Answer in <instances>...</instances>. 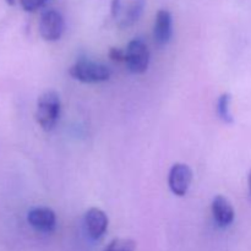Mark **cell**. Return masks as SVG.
I'll return each instance as SVG.
<instances>
[{
	"mask_svg": "<svg viewBox=\"0 0 251 251\" xmlns=\"http://www.w3.org/2000/svg\"><path fill=\"white\" fill-rule=\"evenodd\" d=\"M60 115V98L55 91H47L37 100L36 120L44 131L55 127Z\"/></svg>",
	"mask_w": 251,
	"mask_h": 251,
	"instance_id": "obj_1",
	"label": "cell"
},
{
	"mask_svg": "<svg viewBox=\"0 0 251 251\" xmlns=\"http://www.w3.org/2000/svg\"><path fill=\"white\" fill-rule=\"evenodd\" d=\"M70 75L75 80L81 81L83 83H100L108 81L112 76V70L107 65L95 61L78 60L74 64L69 70Z\"/></svg>",
	"mask_w": 251,
	"mask_h": 251,
	"instance_id": "obj_2",
	"label": "cell"
},
{
	"mask_svg": "<svg viewBox=\"0 0 251 251\" xmlns=\"http://www.w3.org/2000/svg\"><path fill=\"white\" fill-rule=\"evenodd\" d=\"M145 9V0H113L112 17L117 26L127 28L136 24Z\"/></svg>",
	"mask_w": 251,
	"mask_h": 251,
	"instance_id": "obj_3",
	"label": "cell"
},
{
	"mask_svg": "<svg viewBox=\"0 0 251 251\" xmlns=\"http://www.w3.org/2000/svg\"><path fill=\"white\" fill-rule=\"evenodd\" d=\"M125 64L132 74H144L150 64V50L142 39H132L125 50Z\"/></svg>",
	"mask_w": 251,
	"mask_h": 251,
	"instance_id": "obj_4",
	"label": "cell"
},
{
	"mask_svg": "<svg viewBox=\"0 0 251 251\" xmlns=\"http://www.w3.org/2000/svg\"><path fill=\"white\" fill-rule=\"evenodd\" d=\"M38 28L43 39L48 42L58 41L61 38L65 29L63 15L55 10H47L39 19Z\"/></svg>",
	"mask_w": 251,
	"mask_h": 251,
	"instance_id": "obj_5",
	"label": "cell"
},
{
	"mask_svg": "<svg viewBox=\"0 0 251 251\" xmlns=\"http://www.w3.org/2000/svg\"><path fill=\"white\" fill-rule=\"evenodd\" d=\"M191 180H193V172H191L190 167L186 164L176 163L169 171L168 184L174 195H185L188 193Z\"/></svg>",
	"mask_w": 251,
	"mask_h": 251,
	"instance_id": "obj_6",
	"label": "cell"
},
{
	"mask_svg": "<svg viewBox=\"0 0 251 251\" xmlns=\"http://www.w3.org/2000/svg\"><path fill=\"white\" fill-rule=\"evenodd\" d=\"M27 222L42 233H51L56 227V216L49 207H34L27 213Z\"/></svg>",
	"mask_w": 251,
	"mask_h": 251,
	"instance_id": "obj_7",
	"label": "cell"
},
{
	"mask_svg": "<svg viewBox=\"0 0 251 251\" xmlns=\"http://www.w3.org/2000/svg\"><path fill=\"white\" fill-rule=\"evenodd\" d=\"M86 232L93 240H98L104 235L108 228V217L102 210L92 207L85 215Z\"/></svg>",
	"mask_w": 251,
	"mask_h": 251,
	"instance_id": "obj_8",
	"label": "cell"
},
{
	"mask_svg": "<svg viewBox=\"0 0 251 251\" xmlns=\"http://www.w3.org/2000/svg\"><path fill=\"white\" fill-rule=\"evenodd\" d=\"M173 34V19L168 10H159L156 15L153 27L154 41L158 46H166Z\"/></svg>",
	"mask_w": 251,
	"mask_h": 251,
	"instance_id": "obj_9",
	"label": "cell"
},
{
	"mask_svg": "<svg viewBox=\"0 0 251 251\" xmlns=\"http://www.w3.org/2000/svg\"><path fill=\"white\" fill-rule=\"evenodd\" d=\"M212 215L216 223L221 228H226L232 225L235 213L232 203L225 196L218 195L212 201Z\"/></svg>",
	"mask_w": 251,
	"mask_h": 251,
	"instance_id": "obj_10",
	"label": "cell"
},
{
	"mask_svg": "<svg viewBox=\"0 0 251 251\" xmlns=\"http://www.w3.org/2000/svg\"><path fill=\"white\" fill-rule=\"evenodd\" d=\"M230 102H232V96L229 93H223L218 100V115L227 124H230L234 120L232 117V113H230Z\"/></svg>",
	"mask_w": 251,
	"mask_h": 251,
	"instance_id": "obj_11",
	"label": "cell"
},
{
	"mask_svg": "<svg viewBox=\"0 0 251 251\" xmlns=\"http://www.w3.org/2000/svg\"><path fill=\"white\" fill-rule=\"evenodd\" d=\"M103 251H136V243L132 239L118 238L112 240Z\"/></svg>",
	"mask_w": 251,
	"mask_h": 251,
	"instance_id": "obj_12",
	"label": "cell"
},
{
	"mask_svg": "<svg viewBox=\"0 0 251 251\" xmlns=\"http://www.w3.org/2000/svg\"><path fill=\"white\" fill-rule=\"evenodd\" d=\"M47 1L48 0H20L22 9L28 12H33L36 10L41 9Z\"/></svg>",
	"mask_w": 251,
	"mask_h": 251,
	"instance_id": "obj_13",
	"label": "cell"
},
{
	"mask_svg": "<svg viewBox=\"0 0 251 251\" xmlns=\"http://www.w3.org/2000/svg\"><path fill=\"white\" fill-rule=\"evenodd\" d=\"M109 58L112 59L113 61H117V63H120V61H125V50L120 48H110L109 50Z\"/></svg>",
	"mask_w": 251,
	"mask_h": 251,
	"instance_id": "obj_14",
	"label": "cell"
},
{
	"mask_svg": "<svg viewBox=\"0 0 251 251\" xmlns=\"http://www.w3.org/2000/svg\"><path fill=\"white\" fill-rule=\"evenodd\" d=\"M248 183H249V193H250V198H251V171L249 173V176H248Z\"/></svg>",
	"mask_w": 251,
	"mask_h": 251,
	"instance_id": "obj_15",
	"label": "cell"
},
{
	"mask_svg": "<svg viewBox=\"0 0 251 251\" xmlns=\"http://www.w3.org/2000/svg\"><path fill=\"white\" fill-rule=\"evenodd\" d=\"M6 2L9 5H14L15 4V0H6Z\"/></svg>",
	"mask_w": 251,
	"mask_h": 251,
	"instance_id": "obj_16",
	"label": "cell"
}]
</instances>
